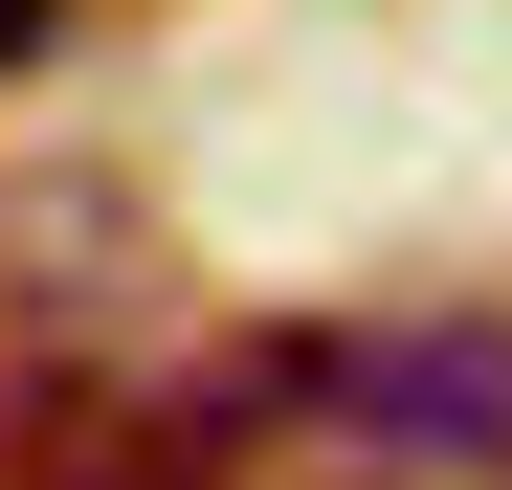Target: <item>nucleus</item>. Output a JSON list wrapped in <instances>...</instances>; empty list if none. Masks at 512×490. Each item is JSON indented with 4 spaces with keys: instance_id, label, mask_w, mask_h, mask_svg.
Returning a JSON list of instances; mask_svg holds the SVG:
<instances>
[{
    "instance_id": "obj_1",
    "label": "nucleus",
    "mask_w": 512,
    "mask_h": 490,
    "mask_svg": "<svg viewBox=\"0 0 512 490\" xmlns=\"http://www.w3.org/2000/svg\"><path fill=\"white\" fill-rule=\"evenodd\" d=\"M312 401L379 468H512V335L446 312V335H312Z\"/></svg>"
},
{
    "instance_id": "obj_2",
    "label": "nucleus",
    "mask_w": 512,
    "mask_h": 490,
    "mask_svg": "<svg viewBox=\"0 0 512 490\" xmlns=\"http://www.w3.org/2000/svg\"><path fill=\"white\" fill-rule=\"evenodd\" d=\"M0 490H201V468L156 446V401H112V379H23V401H0Z\"/></svg>"
},
{
    "instance_id": "obj_3",
    "label": "nucleus",
    "mask_w": 512,
    "mask_h": 490,
    "mask_svg": "<svg viewBox=\"0 0 512 490\" xmlns=\"http://www.w3.org/2000/svg\"><path fill=\"white\" fill-rule=\"evenodd\" d=\"M23 45H45V0H0V67H23Z\"/></svg>"
}]
</instances>
